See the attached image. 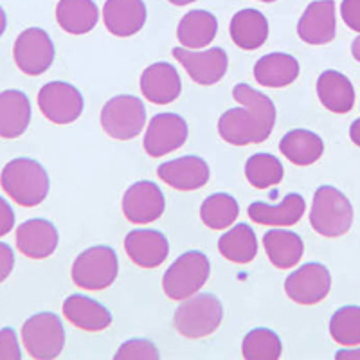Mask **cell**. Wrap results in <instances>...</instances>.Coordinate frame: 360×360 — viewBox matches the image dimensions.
I'll list each match as a JSON object with an SVG mask.
<instances>
[{
  "instance_id": "e575fe53",
  "label": "cell",
  "mask_w": 360,
  "mask_h": 360,
  "mask_svg": "<svg viewBox=\"0 0 360 360\" xmlns=\"http://www.w3.org/2000/svg\"><path fill=\"white\" fill-rule=\"evenodd\" d=\"M330 335L342 346L360 344V307H342L330 319Z\"/></svg>"
},
{
  "instance_id": "e0dca14e",
  "label": "cell",
  "mask_w": 360,
  "mask_h": 360,
  "mask_svg": "<svg viewBox=\"0 0 360 360\" xmlns=\"http://www.w3.org/2000/svg\"><path fill=\"white\" fill-rule=\"evenodd\" d=\"M124 250L137 266L155 269L160 266L169 254L168 238L153 229L130 231L124 238Z\"/></svg>"
},
{
  "instance_id": "f6af8a7d",
  "label": "cell",
  "mask_w": 360,
  "mask_h": 360,
  "mask_svg": "<svg viewBox=\"0 0 360 360\" xmlns=\"http://www.w3.org/2000/svg\"><path fill=\"white\" fill-rule=\"evenodd\" d=\"M168 2H172L173 6H188L193 4V2H197V0H168Z\"/></svg>"
},
{
  "instance_id": "7402d4cb",
  "label": "cell",
  "mask_w": 360,
  "mask_h": 360,
  "mask_svg": "<svg viewBox=\"0 0 360 360\" xmlns=\"http://www.w3.org/2000/svg\"><path fill=\"white\" fill-rule=\"evenodd\" d=\"M31 123V103L22 90L0 92V137L17 139Z\"/></svg>"
},
{
  "instance_id": "277c9868",
  "label": "cell",
  "mask_w": 360,
  "mask_h": 360,
  "mask_svg": "<svg viewBox=\"0 0 360 360\" xmlns=\"http://www.w3.org/2000/svg\"><path fill=\"white\" fill-rule=\"evenodd\" d=\"M224 307L213 294L191 295L175 311L176 332L186 339H204L220 328Z\"/></svg>"
},
{
  "instance_id": "f1b7e54d",
  "label": "cell",
  "mask_w": 360,
  "mask_h": 360,
  "mask_svg": "<svg viewBox=\"0 0 360 360\" xmlns=\"http://www.w3.org/2000/svg\"><path fill=\"white\" fill-rule=\"evenodd\" d=\"M263 247L270 263L278 269H292L303 258L304 243L301 236L290 231L272 229L263 236Z\"/></svg>"
},
{
  "instance_id": "f546056e",
  "label": "cell",
  "mask_w": 360,
  "mask_h": 360,
  "mask_svg": "<svg viewBox=\"0 0 360 360\" xmlns=\"http://www.w3.org/2000/svg\"><path fill=\"white\" fill-rule=\"evenodd\" d=\"M279 150L295 166H310L323 157L324 143L314 131L297 128L283 137Z\"/></svg>"
},
{
  "instance_id": "836d02e7",
  "label": "cell",
  "mask_w": 360,
  "mask_h": 360,
  "mask_svg": "<svg viewBox=\"0 0 360 360\" xmlns=\"http://www.w3.org/2000/svg\"><path fill=\"white\" fill-rule=\"evenodd\" d=\"M281 352V339L269 328H256L249 332L242 344V353L247 360H278Z\"/></svg>"
},
{
  "instance_id": "6da1fadb",
  "label": "cell",
  "mask_w": 360,
  "mask_h": 360,
  "mask_svg": "<svg viewBox=\"0 0 360 360\" xmlns=\"http://www.w3.org/2000/svg\"><path fill=\"white\" fill-rule=\"evenodd\" d=\"M233 98L240 108H231L218 121V134L225 143L234 146L259 144L274 130L276 105L269 96L240 83L233 89Z\"/></svg>"
},
{
  "instance_id": "3957f363",
  "label": "cell",
  "mask_w": 360,
  "mask_h": 360,
  "mask_svg": "<svg viewBox=\"0 0 360 360\" xmlns=\"http://www.w3.org/2000/svg\"><path fill=\"white\" fill-rule=\"evenodd\" d=\"M310 224L315 233L324 238L342 236L352 229V202L333 186H321L314 195Z\"/></svg>"
},
{
  "instance_id": "7bdbcfd3",
  "label": "cell",
  "mask_w": 360,
  "mask_h": 360,
  "mask_svg": "<svg viewBox=\"0 0 360 360\" xmlns=\"http://www.w3.org/2000/svg\"><path fill=\"white\" fill-rule=\"evenodd\" d=\"M352 54L356 62H360V37H356L352 44Z\"/></svg>"
},
{
  "instance_id": "30bf717a",
  "label": "cell",
  "mask_w": 360,
  "mask_h": 360,
  "mask_svg": "<svg viewBox=\"0 0 360 360\" xmlns=\"http://www.w3.org/2000/svg\"><path fill=\"white\" fill-rule=\"evenodd\" d=\"M83 96L78 89L65 82H51L38 92L41 114L54 124L74 123L83 112Z\"/></svg>"
},
{
  "instance_id": "8fae6325",
  "label": "cell",
  "mask_w": 360,
  "mask_h": 360,
  "mask_svg": "<svg viewBox=\"0 0 360 360\" xmlns=\"http://www.w3.org/2000/svg\"><path fill=\"white\" fill-rule=\"evenodd\" d=\"M332 288L330 270L321 263H307L301 269L294 270L285 281V292L297 304L321 303Z\"/></svg>"
},
{
  "instance_id": "cb8c5ba5",
  "label": "cell",
  "mask_w": 360,
  "mask_h": 360,
  "mask_svg": "<svg viewBox=\"0 0 360 360\" xmlns=\"http://www.w3.org/2000/svg\"><path fill=\"white\" fill-rule=\"evenodd\" d=\"M299 63L292 54L272 53L259 58L254 65V78L269 89H283L297 79Z\"/></svg>"
},
{
  "instance_id": "4dcf8cb0",
  "label": "cell",
  "mask_w": 360,
  "mask_h": 360,
  "mask_svg": "<svg viewBox=\"0 0 360 360\" xmlns=\"http://www.w3.org/2000/svg\"><path fill=\"white\" fill-rule=\"evenodd\" d=\"M218 250L225 259L233 263H245L252 262L258 254V240L252 227L247 224L234 225L233 229L227 231L224 236L218 240Z\"/></svg>"
},
{
  "instance_id": "bcb514c9",
  "label": "cell",
  "mask_w": 360,
  "mask_h": 360,
  "mask_svg": "<svg viewBox=\"0 0 360 360\" xmlns=\"http://www.w3.org/2000/svg\"><path fill=\"white\" fill-rule=\"evenodd\" d=\"M262 2H276V0H262Z\"/></svg>"
},
{
  "instance_id": "60d3db41",
  "label": "cell",
  "mask_w": 360,
  "mask_h": 360,
  "mask_svg": "<svg viewBox=\"0 0 360 360\" xmlns=\"http://www.w3.org/2000/svg\"><path fill=\"white\" fill-rule=\"evenodd\" d=\"M337 360H360V349H342L335 355Z\"/></svg>"
},
{
  "instance_id": "44dd1931",
  "label": "cell",
  "mask_w": 360,
  "mask_h": 360,
  "mask_svg": "<svg viewBox=\"0 0 360 360\" xmlns=\"http://www.w3.org/2000/svg\"><path fill=\"white\" fill-rule=\"evenodd\" d=\"M63 315L70 324L85 332H101L112 324V314L99 301L86 295H69L63 303Z\"/></svg>"
},
{
  "instance_id": "7c38bea8",
  "label": "cell",
  "mask_w": 360,
  "mask_h": 360,
  "mask_svg": "<svg viewBox=\"0 0 360 360\" xmlns=\"http://www.w3.org/2000/svg\"><path fill=\"white\" fill-rule=\"evenodd\" d=\"M188 139V123L184 117L164 112L157 114L148 124L144 150L150 157H162L179 150Z\"/></svg>"
},
{
  "instance_id": "d6986e66",
  "label": "cell",
  "mask_w": 360,
  "mask_h": 360,
  "mask_svg": "<svg viewBox=\"0 0 360 360\" xmlns=\"http://www.w3.org/2000/svg\"><path fill=\"white\" fill-rule=\"evenodd\" d=\"M141 92L150 103L169 105L182 92V79L169 63H153L141 74Z\"/></svg>"
},
{
  "instance_id": "484cf974",
  "label": "cell",
  "mask_w": 360,
  "mask_h": 360,
  "mask_svg": "<svg viewBox=\"0 0 360 360\" xmlns=\"http://www.w3.org/2000/svg\"><path fill=\"white\" fill-rule=\"evenodd\" d=\"M317 96L324 108L335 114H346L355 105V89L339 70H324L317 79Z\"/></svg>"
},
{
  "instance_id": "8d00e7d4",
  "label": "cell",
  "mask_w": 360,
  "mask_h": 360,
  "mask_svg": "<svg viewBox=\"0 0 360 360\" xmlns=\"http://www.w3.org/2000/svg\"><path fill=\"white\" fill-rule=\"evenodd\" d=\"M22 349L17 332L13 328L0 330V360H20Z\"/></svg>"
},
{
  "instance_id": "7a4b0ae2",
  "label": "cell",
  "mask_w": 360,
  "mask_h": 360,
  "mask_svg": "<svg viewBox=\"0 0 360 360\" xmlns=\"http://www.w3.org/2000/svg\"><path fill=\"white\" fill-rule=\"evenodd\" d=\"M6 195L22 207H37L49 195V175L40 162L27 157L9 160L0 173Z\"/></svg>"
},
{
  "instance_id": "ab89813d",
  "label": "cell",
  "mask_w": 360,
  "mask_h": 360,
  "mask_svg": "<svg viewBox=\"0 0 360 360\" xmlns=\"http://www.w3.org/2000/svg\"><path fill=\"white\" fill-rule=\"evenodd\" d=\"M15 227V211L6 198L0 197V238L11 233Z\"/></svg>"
},
{
  "instance_id": "1f68e13d",
  "label": "cell",
  "mask_w": 360,
  "mask_h": 360,
  "mask_svg": "<svg viewBox=\"0 0 360 360\" xmlns=\"http://www.w3.org/2000/svg\"><path fill=\"white\" fill-rule=\"evenodd\" d=\"M240 207L234 197L227 193H214L202 202L200 218L209 229L220 231L236 221Z\"/></svg>"
},
{
  "instance_id": "ffe728a7",
  "label": "cell",
  "mask_w": 360,
  "mask_h": 360,
  "mask_svg": "<svg viewBox=\"0 0 360 360\" xmlns=\"http://www.w3.org/2000/svg\"><path fill=\"white\" fill-rule=\"evenodd\" d=\"M60 236L54 224L44 218H33L18 225L17 247L31 259H45L56 250Z\"/></svg>"
},
{
  "instance_id": "8992f818",
  "label": "cell",
  "mask_w": 360,
  "mask_h": 360,
  "mask_svg": "<svg viewBox=\"0 0 360 360\" xmlns=\"http://www.w3.org/2000/svg\"><path fill=\"white\" fill-rule=\"evenodd\" d=\"M117 254L112 247L96 245L83 250L72 265V281L79 288L99 292L112 287L117 278Z\"/></svg>"
},
{
  "instance_id": "83f0119b",
  "label": "cell",
  "mask_w": 360,
  "mask_h": 360,
  "mask_svg": "<svg viewBox=\"0 0 360 360\" xmlns=\"http://www.w3.org/2000/svg\"><path fill=\"white\" fill-rule=\"evenodd\" d=\"M98 6L94 0H60L56 6V20L65 33L86 34L98 24Z\"/></svg>"
},
{
  "instance_id": "4fadbf2b",
  "label": "cell",
  "mask_w": 360,
  "mask_h": 360,
  "mask_svg": "<svg viewBox=\"0 0 360 360\" xmlns=\"http://www.w3.org/2000/svg\"><path fill=\"white\" fill-rule=\"evenodd\" d=\"M173 56L176 58L180 65L184 67L193 82L205 86L220 82L229 67V56L221 47H213V49L202 51V53L175 47Z\"/></svg>"
},
{
  "instance_id": "d4e9b609",
  "label": "cell",
  "mask_w": 360,
  "mask_h": 360,
  "mask_svg": "<svg viewBox=\"0 0 360 360\" xmlns=\"http://www.w3.org/2000/svg\"><path fill=\"white\" fill-rule=\"evenodd\" d=\"M229 33L240 49H259L269 38V22L258 9H242L231 18Z\"/></svg>"
},
{
  "instance_id": "74e56055",
  "label": "cell",
  "mask_w": 360,
  "mask_h": 360,
  "mask_svg": "<svg viewBox=\"0 0 360 360\" xmlns=\"http://www.w3.org/2000/svg\"><path fill=\"white\" fill-rule=\"evenodd\" d=\"M340 15L349 29L360 33V0H342Z\"/></svg>"
},
{
  "instance_id": "4316f807",
  "label": "cell",
  "mask_w": 360,
  "mask_h": 360,
  "mask_svg": "<svg viewBox=\"0 0 360 360\" xmlns=\"http://www.w3.org/2000/svg\"><path fill=\"white\" fill-rule=\"evenodd\" d=\"M218 31V20L213 13L204 9H193L180 18L176 37L188 49H202L214 40Z\"/></svg>"
},
{
  "instance_id": "ac0fdd59",
  "label": "cell",
  "mask_w": 360,
  "mask_h": 360,
  "mask_svg": "<svg viewBox=\"0 0 360 360\" xmlns=\"http://www.w3.org/2000/svg\"><path fill=\"white\" fill-rule=\"evenodd\" d=\"M146 6L143 0H107L103 22L108 33L119 38L134 37L146 24Z\"/></svg>"
},
{
  "instance_id": "2e32d148",
  "label": "cell",
  "mask_w": 360,
  "mask_h": 360,
  "mask_svg": "<svg viewBox=\"0 0 360 360\" xmlns=\"http://www.w3.org/2000/svg\"><path fill=\"white\" fill-rule=\"evenodd\" d=\"M335 2L333 0H315L308 4L307 11L297 24V34L310 45H324L335 38Z\"/></svg>"
},
{
  "instance_id": "d6a6232c",
  "label": "cell",
  "mask_w": 360,
  "mask_h": 360,
  "mask_svg": "<svg viewBox=\"0 0 360 360\" xmlns=\"http://www.w3.org/2000/svg\"><path fill=\"white\" fill-rule=\"evenodd\" d=\"M285 175L281 160L270 153H256L245 162V176L256 189H266L279 184Z\"/></svg>"
},
{
  "instance_id": "ba28073f",
  "label": "cell",
  "mask_w": 360,
  "mask_h": 360,
  "mask_svg": "<svg viewBox=\"0 0 360 360\" xmlns=\"http://www.w3.org/2000/svg\"><path fill=\"white\" fill-rule=\"evenodd\" d=\"M146 123L144 103L135 96H115L101 108V127L112 139L130 141Z\"/></svg>"
},
{
  "instance_id": "9a60e30c",
  "label": "cell",
  "mask_w": 360,
  "mask_h": 360,
  "mask_svg": "<svg viewBox=\"0 0 360 360\" xmlns=\"http://www.w3.org/2000/svg\"><path fill=\"white\" fill-rule=\"evenodd\" d=\"M157 175L169 188L179 191H195L209 182V166L202 157L186 155L160 164Z\"/></svg>"
},
{
  "instance_id": "5b68a950",
  "label": "cell",
  "mask_w": 360,
  "mask_h": 360,
  "mask_svg": "<svg viewBox=\"0 0 360 360\" xmlns=\"http://www.w3.org/2000/svg\"><path fill=\"white\" fill-rule=\"evenodd\" d=\"M211 274L207 256L198 250L184 252L172 263L162 278V288L169 299H188L197 294Z\"/></svg>"
},
{
  "instance_id": "52a82bcc",
  "label": "cell",
  "mask_w": 360,
  "mask_h": 360,
  "mask_svg": "<svg viewBox=\"0 0 360 360\" xmlns=\"http://www.w3.org/2000/svg\"><path fill=\"white\" fill-rule=\"evenodd\" d=\"M22 339L31 359H56L65 346V330L62 319L51 311L31 315L22 326Z\"/></svg>"
},
{
  "instance_id": "603a6c76",
  "label": "cell",
  "mask_w": 360,
  "mask_h": 360,
  "mask_svg": "<svg viewBox=\"0 0 360 360\" xmlns=\"http://www.w3.org/2000/svg\"><path fill=\"white\" fill-rule=\"evenodd\" d=\"M304 198L299 193H290L278 205H269L263 202H254L249 205L247 213L254 224L272 225V227H287L295 225L304 214Z\"/></svg>"
},
{
  "instance_id": "d590c367",
  "label": "cell",
  "mask_w": 360,
  "mask_h": 360,
  "mask_svg": "<svg viewBox=\"0 0 360 360\" xmlns=\"http://www.w3.org/2000/svg\"><path fill=\"white\" fill-rule=\"evenodd\" d=\"M115 360H157L160 359L159 349L153 342L146 339H131L124 342L117 353L114 355Z\"/></svg>"
},
{
  "instance_id": "5bb4252c",
  "label": "cell",
  "mask_w": 360,
  "mask_h": 360,
  "mask_svg": "<svg viewBox=\"0 0 360 360\" xmlns=\"http://www.w3.org/2000/svg\"><path fill=\"white\" fill-rule=\"evenodd\" d=\"M166 200L159 186L150 180H139L127 189L123 197V213L131 224H152L159 220Z\"/></svg>"
},
{
  "instance_id": "9c48e42d",
  "label": "cell",
  "mask_w": 360,
  "mask_h": 360,
  "mask_svg": "<svg viewBox=\"0 0 360 360\" xmlns=\"http://www.w3.org/2000/svg\"><path fill=\"white\" fill-rule=\"evenodd\" d=\"M13 58L18 69L27 76H40L47 72L54 62V44L40 27H29L18 34Z\"/></svg>"
},
{
  "instance_id": "ee69618b",
  "label": "cell",
  "mask_w": 360,
  "mask_h": 360,
  "mask_svg": "<svg viewBox=\"0 0 360 360\" xmlns=\"http://www.w3.org/2000/svg\"><path fill=\"white\" fill-rule=\"evenodd\" d=\"M6 27H8V17H6V11L2 9V6H0V37L4 34Z\"/></svg>"
},
{
  "instance_id": "b9f144b4",
  "label": "cell",
  "mask_w": 360,
  "mask_h": 360,
  "mask_svg": "<svg viewBox=\"0 0 360 360\" xmlns=\"http://www.w3.org/2000/svg\"><path fill=\"white\" fill-rule=\"evenodd\" d=\"M349 137L356 146H360V119H355L349 127Z\"/></svg>"
},
{
  "instance_id": "f35d334b",
  "label": "cell",
  "mask_w": 360,
  "mask_h": 360,
  "mask_svg": "<svg viewBox=\"0 0 360 360\" xmlns=\"http://www.w3.org/2000/svg\"><path fill=\"white\" fill-rule=\"evenodd\" d=\"M15 266V252L11 245L0 242V283H4L9 278Z\"/></svg>"
}]
</instances>
